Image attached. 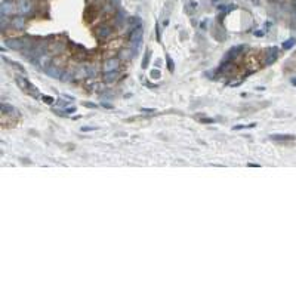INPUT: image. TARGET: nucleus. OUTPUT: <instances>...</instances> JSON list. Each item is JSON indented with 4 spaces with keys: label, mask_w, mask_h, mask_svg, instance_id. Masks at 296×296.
Instances as JSON below:
<instances>
[{
    "label": "nucleus",
    "mask_w": 296,
    "mask_h": 296,
    "mask_svg": "<svg viewBox=\"0 0 296 296\" xmlns=\"http://www.w3.org/2000/svg\"><path fill=\"white\" fill-rule=\"evenodd\" d=\"M17 81H18V84L28 93V95H31V96H34V98H37L40 93H39V90L31 84V81L28 80V79H25V77H17Z\"/></svg>",
    "instance_id": "nucleus-1"
},
{
    "label": "nucleus",
    "mask_w": 296,
    "mask_h": 296,
    "mask_svg": "<svg viewBox=\"0 0 296 296\" xmlns=\"http://www.w3.org/2000/svg\"><path fill=\"white\" fill-rule=\"evenodd\" d=\"M31 9H33V5L30 0H18L17 2V12L19 15H22V17L28 15L31 12Z\"/></svg>",
    "instance_id": "nucleus-2"
},
{
    "label": "nucleus",
    "mask_w": 296,
    "mask_h": 296,
    "mask_svg": "<svg viewBox=\"0 0 296 296\" xmlns=\"http://www.w3.org/2000/svg\"><path fill=\"white\" fill-rule=\"evenodd\" d=\"M0 11H2V15L8 17V15H12L17 11V6L12 2H9V0H3L2 5H0Z\"/></svg>",
    "instance_id": "nucleus-3"
},
{
    "label": "nucleus",
    "mask_w": 296,
    "mask_h": 296,
    "mask_svg": "<svg viewBox=\"0 0 296 296\" xmlns=\"http://www.w3.org/2000/svg\"><path fill=\"white\" fill-rule=\"evenodd\" d=\"M5 45H6L9 49H14V50H19V49L25 48L22 39H6V40H5Z\"/></svg>",
    "instance_id": "nucleus-4"
},
{
    "label": "nucleus",
    "mask_w": 296,
    "mask_h": 296,
    "mask_svg": "<svg viewBox=\"0 0 296 296\" xmlns=\"http://www.w3.org/2000/svg\"><path fill=\"white\" fill-rule=\"evenodd\" d=\"M119 64L120 61L117 58H110L105 61L104 64V73H111V71H117L119 70Z\"/></svg>",
    "instance_id": "nucleus-5"
},
{
    "label": "nucleus",
    "mask_w": 296,
    "mask_h": 296,
    "mask_svg": "<svg viewBox=\"0 0 296 296\" xmlns=\"http://www.w3.org/2000/svg\"><path fill=\"white\" fill-rule=\"evenodd\" d=\"M45 73H46L49 77H52V79H62L64 74H65V71H62L61 68H58V67H55V65L48 67V68L45 70Z\"/></svg>",
    "instance_id": "nucleus-6"
},
{
    "label": "nucleus",
    "mask_w": 296,
    "mask_h": 296,
    "mask_svg": "<svg viewBox=\"0 0 296 296\" xmlns=\"http://www.w3.org/2000/svg\"><path fill=\"white\" fill-rule=\"evenodd\" d=\"M50 56L48 55V53H42L37 59H36V62H37V65L40 67V68H43V70H46L48 67H50Z\"/></svg>",
    "instance_id": "nucleus-7"
},
{
    "label": "nucleus",
    "mask_w": 296,
    "mask_h": 296,
    "mask_svg": "<svg viewBox=\"0 0 296 296\" xmlns=\"http://www.w3.org/2000/svg\"><path fill=\"white\" fill-rule=\"evenodd\" d=\"M243 49H244V46H236V48L230 49V50H228V53H227V55H225V58H224V59H225V62H228V61H233L236 56H238V53H240Z\"/></svg>",
    "instance_id": "nucleus-8"
},
{
    "label": "nucleus",
    "mask_w": 296,
    "mask_h": 296,
    "mask_svg": "<svg viewBox=\"0 0 296 296\" xmlns=\"http://www.w3.org/2000/svg\"><path fill=\"white\" fill-rule=\"evenodd\" d=\"M110 34H111V28L107 27V25H102L99 28H96V36L99 39H107Z\"/></svg>",
    "instance_id": "nucleus-9"
},
{
    "label": "nucleus",
    "mask_w": 296,
    "mask_h": 296,
    "mask_svg": "<svg viewBox=\"0 0 296 296\" xmlns=\"http://www.w3.org/2000/svg\"><path fill=\"white\" fill-rule=\"evenodd\" d=\"M12 27H15L17 30H22L25 27V18L22 15H18L12 19Z\"/></svg>",
    "instance_id": "nucleus-10"
},
{
    "label": "nucleus",
    "mask_w": 296,
    "mask_h": 296,
    "mask_svg": "<svg viewBox=\"0 0 296 296\" xmlns=\"http://www.w3.org/2000/svg\"><path fill=\"white\" fill-rule=\"evenodd\" d=\"M275 58H277V49H275V48H269V49L266 50V64L274 62Z\"/></svg>",
    "instance_id": "nucleus-11"
},
{
    "label": "nucleus",
    "mask_w": 296,
    "mask_h": 296,
    "mask_svg": "<svg viewBox=\"0 0 296 296\" xmlns=\"http://www.w3.org/2000/svg\"><path fill=\"white\" fill-rule=\"evenodd\" d=\"M86 77H89V70H87V65H84V67H80V68L77 70V73H76V79H86Z\"/></svg>",
    "instance_id": "nucleus-12"
},
{
    "label": "nucleus",
    "mask_w": 296,
    "mask_h": 296,
    "mask_svg": "<svg viewBox=\"0 0 296 296\" xmlns=\"http://www.w3.org/2000/svg\"><path fill=\"white\" fill-rule=\"evenodd\" d=\"M117 77H119V70L117 71H111V73H105L104 80H105V83H113Z\"/></svg>",
    "instance_id": "nucleus-13"
},
{
    "label": "nucleus",
    "mask_w": 296,
    "mask_h": 296,
    "mask_svg": "<svg viewBox=\"0 0 296 296\" xmlns=\"http://www.w3.org/2000/svg\"><path fill=\"white\" fill-rule=\"evenodd\" d=\"M272 141H293L295 136L293 135H271Z\"/></svg>",
    "instance_id": "nucleus-14"
},
{
    "label": "nucleus",
    "mask_w": 296,
    "mask_h": 296,
    "mask_svg": "<svg viewBox=\"0 0 296 296\" xmlns=\"http://www.w3.org/2000/svg\"><path fill=\"white\" fill-rule=\"evenodd\" d=\"M2 113H3V116H6V114H12V113H17L15 111V108L12 107V105H9V104H2Z\"/></svg>",
    "instance_id": "nucleus-15"
},
{
    "label": "nucleus",
    "mask_w": 296,
    "mask_h": 296,
    "mask_svg": "<svg viewBox=\"0 0 296 296\" xmlns=\"http://www.w3.org/2000/svg\"><path fill=\"white\" fill-rule=\"evenodd\" d=\"M166 62H167V70H169L170 73H173V71H175V64H173L170 55H166Z\"/></svg>",
    "instance_id": "nucleus-16"
},
{
    "label": "nucleus",
    "mask_w": 296,
    "mask_h": 296,
    "mask_svg": "<svg viewBox=\"0 0 296 296\" xmlns=\"http://www.w3.org/2000/svg\"><path fill=\"white\" fill-rule=\"evenodd\" d=\"M256 125L255 123H250V125H237V126H234L233 127V130H241V129H252V127H255Z\"/></svg>",
    "instance_id": "nucleus-17"
},
{
    "label": "nucleus",
    "mask_w": 296,
    "mask_h": 296,
    "mask_svg": "<svg viewBox=\"0 0 296 296\" xmlns=\"http://www.w3.org/2000/svg\"><path fill=\"white\" fill-rule=\"evenodd\" d=\"M150 58H151V50H147V52H145V58H144V61H142V68H147V67H148Z\"/></svg>",
    "instance_id": "nucleus-18"
},
{
    "label": "nucleus",
    "mask_w": 296,
    "mask_h": 296,
    "mask_svg": "<svg viewBox=\"0 0 296 296\" xmlns=\"http://www.w3.org/2000/svg\"><path fill=\"white\" fill-rule=\"evenodd\" d=\"M295 43H296V40H295V39H289V40H286V42L283 43V48H284V49H290V48H292Z\"/></svg>",
    "instance_id": "nucleus-19"
},
{
    "label": "nucleus",
    "mask_w": 296,
    "mask_h": 296,
    "mask_svg": "<svg viewBox=\"0 0 296 296\" xmlns=\"http://www.w3.org/2000/svg\"><path fill=\"white\" fill-rule=\"evenodd\" d=\"M8 62H9V64H11L12 67H15V68H17L18 71H22V73L25 71V70H24V67H22V65H19L18 62H14V61H8Z\"/></svg>",
    "instance_id": "nucleus-20"
},
{
    "label": "nucleus",
    "mask_w": 296,
    "mask_h": 296,
    "mask_svg": "<svg viewBox=\"0 0 296 296\" xmlns=\"http://www.w3.org/2000/svg\"><path fill=\"white\" fill-rule=\"evenodd\" d=\"M150 76H151V79H160V71L158 70H153L150 73Z\"/></svg>",
    "instance_id": "nucleus-21"
},
{
    "label": "nucleus",
    "mask_w": 296,
    "mask_h": 296,
    "mask_svg": "<svg viewBox=\"0 0 296 296\" xmlns=\"http://www.w3.org/2000/svg\"><path fill=\"white\" fill-rule=\"evenodd\" d=\"M43 101H45L46 104H52V102H53V98H52V96H43Z\"/></svg>",
    "instance_id": "nucleus-22"
},
{
    "label": "nucleus",
    "mask_w": 296,
    "mask_h": 296,
    "mask_svg": "<svg viewBox=\"0 0 296 296\" xmlns=\"http://www.w3.org/2000/svg\"><path fill=\"white\" fill-rule=\"evenodd\" d=\"M92 130H95V127H92V126H83L81 127V132H92Z\"/></svg>",
    "instance_id": "nucleus-23"
},
{
    "label": "nucleus",
    "mask_w": 296,
    "mask_h": 296,
    "mask_svg": "<svg viewBox=\"0 0 296 296\" xmlns=\"http://www.w3.org/2000/svg\"><path fill=\"white\" fill-rule=\"evenodd\" d=\"M200 122L203 123H213V119H209V117H203V119H199Z\"/></svg>",
    "instance_id": "nucleus-24"
},
{
    "label": "nucleus",
    "mask_w": 296,
    "mask_h": 296,
    "mask_svg": "<svg viewBox=\"0 0 296 296\" xmlns=\"http://www.w3.org/2000/svg\"><path fill=\"white\" fill-rule=\"evenodd\" d=\"M84 105H86L87 108H98V105L93 104V102H84Z\"/></svg>",
    "instance_id": "nucleus-25"
},
{
    "label": "nucleus",
    "mask_w": 296,
    "mask_h": 296,
    "mask_svg": "<svg viewBox=\"0 0 296 296\" xmlns=\"http://www.w3.org/2000/svg\"><path fill=\"white\" fill-rule=\"evenodd\" d=\"M154 111H156L154 108H141V113H148L150 114V113H154Z\"/></svg>",
    "instance_id": "nucleus-26"
},
{
    "label": "nucleus",
    "mask_w": 296,
    "mask_h": 296,
    "mask_svg": "<svg viewBox=\"0 0 296 296\" xmlns=\"http://www.w3.org/2000/svg\"><path fill=\"white\" fill-rule=\"evenodd\" d=\"M102 107H104V108H108V110H113V108H114L110 102H102Z\"/></svg>",
    "instance_id": "nucleus-27"
},
{
    "label": "nucleus",
    "mask_w": 296,
    "mask_h": 296,
    "mask_svg": "<svg viewBox=\"0 0 296 296\" xmlns=\"http://www.w3.org/2000/svg\"><path fill=\"white\" fill-rule=\"evenodd\" d=\"M62 98H64V99H67V101H74V98H73V96H68V95H62Z\"/></svg>",
    "instance_id": "nucleus-28"
},
{
    "label": "nucleus",
    "mask_w": 296,
    "mask_h": 296,
    "mask_svg": "<svg viewBox=\"0 0 296 296\" xmlns=\"http://www.w3.org/2000/svg\"><path fill=\"white\" fill-rule=\"evenodd\" d=\"M65 111H67V113H74V111H76V107H67Z\"/></svg>",
    "instance_id": "nucleus-29"
},
{
    "label": "nucleus",
    "mask_w": 296,
    "mask_h": 296,
    "mask_svg": "<svg viewBox=\"0 0 296 296\" xmlns=\"http://www.w3.org/2000/svg\"><path fill=\"white\" fill-rule=\"evenodd\" d=\"M53 113H55V114H58V116H62V117L65 116V113H64V111H58V110H53Z\"/></svg>",
    "instance_id": "nucleus-30"
},
{
    "label": "nucleus",
    "mask_w": 296,
    "mask_h": 296,
    "mask_svg": "<svg viewBox=\"0 0 296 296\" xmlns=\"http://www.w3.org/2000/svg\"><path fill=\"white\" fill-rule=\"evenodd\" d=\"M113 3H114V5H119V3H120V0H113Z\"/></svg>",
    "instance_id": "nucleus-31"
},
{
    "label": "nucleus",
    "mask_w": 296,
    "mask_h": 296,
    "mask_svg": "<svg viewBox=\"0 0 296 296\" xmlns=\"http://www.w3.org/2000/svg\"><path fill=\"white\" fill-rule=\"evenodd\" d=\"M292 83H293V84L296 86V79H293V80H292Z\"/></svg>",
    "instance_id": "nucleus-32"
}]
</instances>
